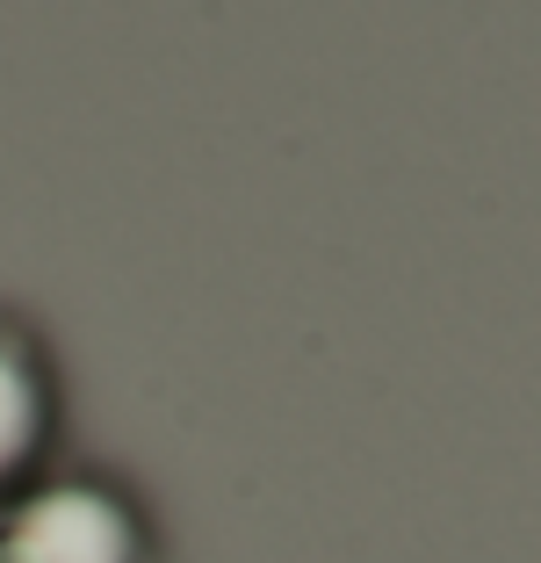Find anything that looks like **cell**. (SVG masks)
Returning <instances> with one entry per match:
<instances>
[{
    "label": "cell",
    "mask_w": 541,
    "mask_h": 563,
    "mask_svg": "<svg viewBox=\"0 0 541 563\" xmlns=\"http://www.w3.org/2000/svg\"><path fill=\"white\" fill-rule=\"evenodd\" d=\"M0 563H152V528L101 477H36L0 506Z\"/></svg>",
    "instance_id": "6da1fadb"
},
{
    "label": "cell",
    "mask_w": 541,
    "mask_h": 563,
    "mask_svg": "<svg viewBox=\"0 0 541 563\" xmlns=\"http://www.w3.org/2000/svg\"><path fill=\"white\" fill-rule=\"evenodd\" d=\"M58 441V376L51 354L15 311H0V506L22 498Z\"/></svg>",
    "instance_id": "7a4b0ae2"
}]
</instances>
